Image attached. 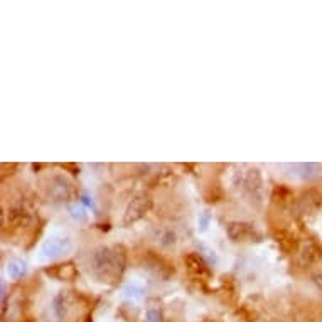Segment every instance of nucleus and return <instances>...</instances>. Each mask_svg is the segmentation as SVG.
I'll return each mask as SVG.
<instances>
[{
	"label": "nucleus",
	"mask_w": 322,
	"mask_h": 322,
	"mask_svg": "<svg viewBox=\"0 0 322 322\" xmlns=\"http://www.w3.org/2000/svg\"><path fill=\"white\" fill-rule=\"evenodd\" d=\"M125 293L127 297L130 298H140L142 293H144V288H142L139 283H128L125 287Z\"/></svg>",
	"instance_id": "8"
},
{
	"label": "nucleus",
	"mask_w": 322,
	"mask_h": 322,
	"mask_svg": "<svg viewBox=\"0 0 322 322\" xmlns=\"http://www.w3.org/2000/svg\"><path fill=\"white\" fill-rule=\"evenodd\" d=\"M149 320H150V322H159V320H160V314H159V312L150 310V312H149Z\"/></svg>",
	"instance_id": "10"
},
{
	"label": "nucleus",
	"mask_w": 322,
	"mask_h": 322,
	"mask_svg": "<svg viewBox=\"0 0 322 322\" xmlns=\"http://www.w3.org/2000/svg\"><path fill=\"white\" fill-rule=\"evenodd\" d=\"M125 255L118 248H100L91 255L90 272L100 282H113L122 277Z\"/></svg>",
	"instance_id": "1"
},
{
	"label": "nucleus",
	"mask_w": 322,
	"mask_h": 322,
	"mask_svg": "<svg viewBox=\"0 0 322 322\" xmlns=\"http://www.w3.org/2000/svg\"><path fill=\"white\" fill-rule=\"evenodd\" d=\"M283 169H287L288 172H285L287 176H290L292 179L297 181H312L319 176L320 167L317 164H288L282 165Z\"/></svg>",
	"instance_id": "3"
},
{
	"label": "nucleus",
	"mask_w": 322,
	"mask_h": 322,
	"mask_svg": "<svg viewBox=\"0 0 322 322\" xmlns=\"http://www.w3.org/2000/svg\"><path fill=\"white\" fill-rule=\"evenodd\" d=\"M7 273L11 278H21L26 273V263L22 260H12L7 266Z\"/></svg>",
	"instance_id": "6"
},
{
	"label": "nucleus",
	"mask_w": 322,
	"mask_h": 322,
	"mask_svg": "<svg viewBox=\"0 0 322 322\" xmlns=\"http://www.w3.org/2000/svg\"><path fill=\"white\" fill-rule=\"evenodd\" d=\"M229 226L234 228V229H238V231H240V233L236 234V236H233L236 241H240V240L243 241V240H245V238L251 236V234H253V229H251L250 224H238V223H236V224H229Z\"/></svg>",
	"instance_id": "7"
},
{
	"label": "nucleus",
	"mask_w": 322,
	"mask_h": 322,
	"mask_svg": "<svg viewBox=\"0 0 322 322\" xmlns=\"http://www.w3.org/2000/svg\"><path fill=\"white\" fill-rule=\"evenodd\" d=\"M71 298L68 295L66 292L59 293V295L54 298L53 302V314H54V319L56 322H66V319L70 317V312H71Z\"/></svg>",
	"instance_id": "5"
},
{
	"label": "nucleus",
	"mask_w": 322,
	"mask_h": 322,
	"mask_svg": "<svg viewBox=\"0 0 322 322\" xmlns=\"http://www.w3.org/2000/svg\"><path fill=\"white\" fill-rule=\"evenodd\" d=\"M59 272H61V277L71 278V277H75V266L73 265H61L59 266Z\"/></svg>",
	"instance_id": "9"
},
{
	"label": "nucleus",
	"mask_w": 322,
	"mask_h": 322,
	"mask_svg": "<svg viewBox=\"0 0 322 322\" xmlns=\"http://www.w3.org/2000/svg\"><path fill=\"white\" fill-rule=\"evenodd\" d=\"M186 261V266L187 270H189V273L192 275L194 278L197 280H208L211 277V270L208 263L204 261L201 255H197V253H189V255L184 258Z\"/></svg>",
	"instance_id": "4"
},
{
	"label": "nucleus",
	"mask_w": 322,
	"mask_h": 322,
	"mask_svg": "<svg viewBox=\"0 0 322 322\" xmlns=\"http://www.w3.org/2000/svg\"><path fill=\"white\" fill-rule=\"evenodd\" d=\"M73 250H75V241L70 234L66 231H61V229H54L41 245L38 261L39 263H49V261L68 256Z\"/></svg>",
	"instance_id": "2"
}]
</instances>
